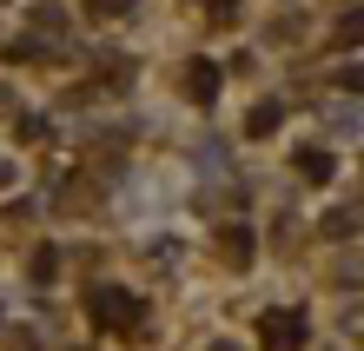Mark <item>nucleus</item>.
I'll return each instance as SVG.
<instances>
[{
	"mask_svg": "<svg viewBox=\"0 0 364 351\" xmlns=\"http://www.w3.org/2000/svg\"><path fill=\"white\" fill-rule=\"evenodd\" d=\"M225 252L232 258H252V232H225Z\"/></svg>",
	"mask_w": 364,
	"mask_h": 351,
	"instance_id": "nucleus-7",
	"label": "nucleus"
},
{
	"mask_svg": "<svg viewBox=\"0 0 364 351\" xmlns=\"http://www.w3.org/2000/svg\"><path fill=\"white\" fill-rule=\"evenodd\" d=\"M259 338H265V351H305V312H272L265 325H259Z\"/></svg>",
	"mask_w": 364,
	"mask_h": 351,
	"instance_id": "nucleus-2",
	"label": "nucleus"
},
{
	"mask_svg": "<svg viewBox=\"0 0 364 351\" xmlns=\"http://www.w3.org/2000/svg\"><path fill=\"white\" fill-rule=\"evenodd\" d=\"M93 312H100V325H113V332H133V325H139V298L119 292V285H100V292H93Z\"/></svg>",
	"mask_w": 364,
	"mask_h": 351,
	"instance_id": "nucleus-1",
	"label": "nucleus"
},
{
	"mask_svg": "<svg viewBox=\"0 0 364 351\" xmlns=\"http://www.w3.org/2000/svg\"><path fill=\"white\" fill-rule=\"evenodd\" d=\"M298 172H305L311 186H325V179H331V152H318V146H305V152H298Z\"/></svg>",
	"mask_w": 364,
	"mask_h": 351,
	"instance_id": "nucleus-5",
	"label": "nucleus"
},
{
	"mask_svg": "<svg viewBox=\"0 0 364 351\" xmlns=\"http://www.w3.org/2000/svg\"><path fill=\"white\" fill-rule=\"evenodd\" d=\"M278 120H285V106H278V100H265L259 113L245 120V133H252V140H272V133H278Z\"/></svg>",
	"mask_w": 364,
	"mask_h": 351,
	"instance_id": "nucleus-4",
	"label": "nucleus"
},
{
	"mask_svg": "<svg viewBox=\"0 0 364 351\" xmlns=\"http://www.w3.org/2000/svg\"><path fill=\"white\" fill-rule=\"evenodd\" d=\"M53 272H60V252L40 246V252H33V285H53Z\"/></svg>",
	"mask_w": 364,
	"mask_h": 351,
	"instance_id": "nucleus-6",
	"label": "nucleus"
},
{
	"mask_svg": "<svg viewBox=\"0 0 364 351\" xmlns=\"http://www.w3.org/2000/svg\"><path fill=\"white\" fill-rule=\"evenodd\" d=\"M192 100H199V106H212V100H219V67H212V60H192Z\"/></svg>",
	"mask_w": 364,
	"mask_h": 351,
	"instance_id": "nucleus-3",
	"label": "nucleus"
},
{
	"mask_svg": "<svg viewBox=\"0 0 364 351\" xmlns=\"http://www.w3.org/2000/svg\"><path fill=\"white\" fill-rule=\"evenodd\" d=\"M93 14H100V20H113V14H126V0H93Z\"/></svg>",
	"mask_w": 364,
	"mask_h": 351,
	"instance_id": "nucleus-8",
	"label": "nucleus"
}]
</instances>
